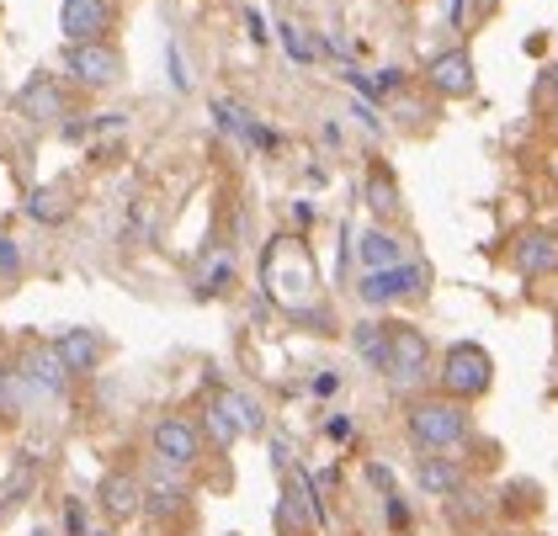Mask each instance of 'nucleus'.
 Returning a JSON list of instances; mask_svg holds the SVG:
<instances>
[{"label":"nucleus","instance_id":"f257e3e1","mask_svg":"<svg viewBox=\"0 0 558 536\" xmlns=\"http://www.w3.org/2000/svg\"><path fill=\"white\" fill-rule=\"evenodd\" d=\"M260 288L271 303H282L293 319H319V271L303 240H271L260 260Z\"/></svg>","mask_w":558,"mask_h":536},{"label":"nucleus","instance_id":"f03ea898","mask_svg":"<svg viewBox=\"0 0 558 536\" xmlns=\"http://www.w3.org/2000/svg\"><path fill=\"white\" fill-rule=\"evenodd\" d=\"M410 441L426 447V452H447L458 441H469V404L463 399H415L410 404Z\"/></svg>","mask_w":558,"mask_h":536},{"label":"nucleus","instance_id":"7ed1b4c3","mask_svg":"<svg viewBox=\"0 0 558 536\" xmlns=\"http://www.w3.org/2000/svg\"><path fill=\"white\" fill-rule=\"evenodd\" d=\"M436 377H441V393H447V399H463V404H469V399H484V393H489L495 362H489L484 345H452V351L441 356Z\"/></svg>","mask_w":558,"mask_h":536},{"label":"nucleus","instance_id":"20e7f679","mask_svg":"<svg viewBox=\"0 0 558 536\" xmlns=\"http://www.w3.org/2000/svg\"><path fill=\"white\" fill-rule=\"evenodd\" d=\"M64 75L81 85V90H112L123 81V53L112 42H70L64 48Z\"/></svg>","mask_w":558,"mask_h":536},{"label":"nucleus","instance_id":"39448f33","mask_svg":"<svg viewBox=\"0 0 558 536\" xmlns=\"http://www.w3.org/2000/svg\"><path fill=\"white\" fill-rule=\"evenodd\" d=\"M430 282L426 260H399V266H384V271H367L362 277V303L367 308H388V303H404V297H421Z\"/></svg>","mask_w":558,"mask_h":536},{"label":"nucleus","instance_id":"423d86ee","mask_svg":"<svg viewBox=\"0 0 558 536\" xmlns=\"http://www.w3.org/2000/svg\"><path fill=\"white\" fill-rule=\"evenodd\" d=\"M384 371L399 388H421L430 377V345L415 325H388V362Z\"/></svg>","mask_w":558,"mask_h":536},{"label":"nucleus","instance_id":"0eeeda50","mask_svg":"<svg viewBox=\"0 0 558 536\" xmlns=\"http://www.w3.org/2000/svg\"><path fill=\"white\" fill-rule=\"evenodd\" d=\"M112 22H118L112 0H64L59 5V33L70 42H101L112 33Z\"/></svg>","mask_w":558,"mask_h":536},{"label":"nucleus","instance_id":"6e6552de","mask_svg":"<svg viewBox=\"0 0 558 536\" xmlns=\"http://www.w3.org/2000/svg\"><path fill=\"white\" fill-rule=\"evenodd\" d=\"M149 441H155V456H160V462H171V467H181V473L203 456V436H197V425H192V419H181V414H166V419L155 425V436H149Z\"/></svg>","mask_w":558,"mask_h":536},{"label":"nucleus","instance_id":"1a4fd4ad","mask_svg":"<svg viewBox=\"0 0 558 536\" xmlns=\"http://www.w3.org/2000/svg\"><path fill=\"white\" fill-rule=\"evenodd\" d=\"M426 85L436 96H447V101H463L473 96V59L463 48H447V53H436L426 64Z\"/></svg>","mask_w":558,"mask_h":536},{"label":"nucleus","instance_id":"9d476101","mask_svg":"<svg viewBox=\"0 0 558 536\" xmlns=\"http://www.w3.org/2000/svg\"><path fill=\"white\" fill-rule=\"evenodd\" d=\"M64 107H70V101H64V85L53 81V75H33V81L16 90V112H22L27 123H38V127L59 123V118H64Z\"/></svg>","mask_w":558,"mask_h":536},{"label":"nucleus","instance_id":"9b49d317","mask_svg":"<svg viewBox=\"0 0 558 536\" xmlns=\"http://www.w3.org/2000/svg\"><path fill=\"white\" fill-rule=\"evenodd\" d=\"M22 377H27V388L38 399H64V388H70V367L59 362L53 345H33L27 362H22Z\"/></svg>","mask_w":558,"mask_h":536},{"label":"nucleus","instance_id":"f8f14e48","mask_svg":"<svg viewBox=\"0 0 558 536\" xmlns=\"http://www.w3.org/2000/svg\"><path fill=\"white\" fill-rule=\"evenodd\" d=\"M511 266L521 277H548L558 266V240L543 234V229H526V234L511 245Z\"/></svg>","mask_w":558,"mask_h":536},{"label":"nucleus","instance_id":"ddd939ff","mask_svg":"<svg viewBox=\"0 0 558 536\" xmlns=\"http://www.w3.org/2000/svg\"><path fill=\"white\" fill-rule=\"evenodd\" d=\"M181 467H171V462H160L155 473H149V484H144V510L149 515H175L181 504H186V484L175 478Z\"/></svg>","mask_w":558,"mask_h":536},{"label":"nucleus","instance_id":"4468645a","mask_svg":"<svg viewBox=\"0 0 558 536\" xmlns=\"http://www.w3.org/2000/svg\"><path fill=\"white\" fill-rule=\"evenodd\" d=\"M53 351H59V362L70 367V377H81V371H96V362H101V334L96 330H64L53 340Z\"/></svg>","mask_w":558,"mask_h":536},{"label":"nucleus","instance_id":"2eb2a0df","mask_svg":"<svg viewBox=\"0 0 558 536\" xmlns=\"http://www.w3.org/2000/svg\"><path fill=\"white\" fill-rule=\"evenodd\" d=\"M214 410L229 414V425H234L240 436H260V430H266V414H260V404L251 399V393H240V388H218Z\"/></svg>","mask_w":558,"mask_h":536},{"label":"nucleus","instance_id":"dca6fc26","mask_svg":"<svg viewBox=\"0 0 558 536\" xmlns=\"http://www.w3.org/2000/svg\"><path fill=\"white\" fill-rule=\"evenodd\" d=\"M101 504H107V515L129 521V515L144 510V484H138L133 473H107V478H101Z\"/></svg>","mask_w":558,"mask_h":536},{"label":"nucleus","instance_id":"f3484780","mask_svg":"<svg viewBox=\"0 0 558 536\" xmlns=\"http://www.w3.org/2000/svg\"><path fill=\"white\" fill-rule=\"evenodd\" d=\"M415 478H421V489L436 495V499L463 495V462H452V456H421Z\"/></svg>","mask_w":558,"mask_h":536},{"label":"nucleus","instance_id":"a211bd4d","mask_svg":"<svg viewBox=\"0 0 558 536\" xmlns=\"http://www.w3.org/2000/svg\"><path fill=\"white\" fill-rule=\"evenodd\" d=\"M356 255H362L367 271H384V266H399V260H404V240L388 234V229H367L362 245H356Z\"/></svg>","mask_w":558,"mask_h":536},{"label":"nucleus","instance_id":"6ab92c4d","mask_svg":"<svg viewBox=\"0 0 558 536\" xmlns=\"http://www.w3.org/2000/svg\"><path fill=\"white\" fill-rule=\"evenodd\" d=\"M351 345H356V356H362L367 367L384 371V362H388V325L384 319H362V325H351Z\"/></svg>","mask_w":558,"mask_h":536},{"label":"nucleus","instance_id":"aec40b11","mask_svg":"<svg viewBox=\"0 0 558 536\" xmlns=\"http://www.w3.org/2000/svg\"><path fill=\"white\" fill-rule=\"evenodd\" d=\"M367 207H373L378 218H393V212H399V192H393L388 175H373V181H367Z\"/></svg>","mask_w":558,"mask_h":536},{"label":"nucleus","instance_id":"412c9836","mask_svg":"<svg viewBox=\"0 0 558 536\" xmlns=\"http://www.w3.org/2000/svg\"><path fill=\"white\" fill-rule=\"evenodd\" d=\"M27 212H33V218H44V223H59V218H64L70 207H64V197H59V192H33Z\"/></svg>","mask_w":558,"mask_h":536},{"label":"nucleus","instance_id":"4be33fe9","mask_svg":"<svg viewBox=\"0 0 558 536\" xmlns=\"http://www.w3.org/2000/svg\"><path fill=\"white\" fill-rule=\"evenodd\" d=\"M277 33H282V48H288V59H299V64H308V59H314V42L303 38L293 22H288V27H277Z\"/></svg>","mask_w":558,"mask_h":536},{"label":"nucleus","instance_id":"5701e85b","mask_svg":"<svg viewBox=\"0 0 558 536\" xmlns=\"http://www.w3.org/2000/svg\"><path fill=\"white\" fill-rule=\"evenodd\" d=\"M0 277H5V282L22 277V249H16V240H0Z\"/></svg>","mask_w":558,"mask_h":536},{"label":"nucleus","instance_id":"b1692460","mask_svg":"<svg viewBox=\"0 0 558 536\" xmlns=\"http://www.w3.org/2000/svg\"><path fill=\"white\" fill-rule=\"evenodd\" d=\"M208 430H214L218 447H234V441H240V430L229 425V414H223V410H208Z\"/></svg>","mask_w":558,"mask_h":536},{"label":"nucleus","instance_id":"393cba45","mask_svg":"<svg viewBox=\"0 0 558 536\" xmlns=\"http://www.w3.org/2000/svg\"><path fill=\"white\" fill-rule=\"evenodd\" d=\"M484 510H489V504H484V499L473 495L469 504H452V521H478V515H484Z\"/></svg>","mask_w":558,"mask_h":536},{"label":"nucleus","instance_id":"a878e982","mask_svg":"<svg viewBox=\"0 0 558 536\" xmlns=\"http://www.w3.org/2000/svg\"><path fill=\"white\" fill-rule=\"evenodd\" d=\"M325 436H330V441H345V436H351V419H345V414H336V419L325 425Z\"/></svg>","mask_w":558,"mask_h":536},{"label":"nucleus","instance_id":"bb28decb","mask_svg":"<svg viewBox=\"0 0 558 536\" xmlns=\"http://www.w3.org/2000/svg\"><path fill=\"white\" fill-rule=\"evenodd\" d=\"M543 101H548V107H558V64L543 75Z\"/></svg>","mask_w":558,"mask_h":536},{"label":"nucleus","instance_id":"cd10ccee","mask_svg":"<svg viewBox=\"0 0 558 536\" xmlns=\"http://www.w3.org/2000/svg\"><path fill=\"white\" fill-rule=\"evenodd\" d=\"M367 478H373V484H378V489H393V473H388V467H378V462H373V467H367Z\"/></svg>","mask_w":558,"mask_h":536},{"label":"nucleus","instance_id":"c85d7f7f","mask_svg":"<svg viewBox=\"0 0 558 536\" xmlns=\"http://www.w3.org/2000/svg\"><path fill=\"white\" fill-rule=\"evenodd\" d=\"M388 521H393L399 532H404V521H410V515H404V504H399V499H393V495H388Z\"/></svg>","mask_w":558,"mask_h":536},{"label":"nucleus","instance_id":"c756f323","mask_svg":"<svg viewBox=\"0 0 558 536\" xmlns=\"http://www.w3.org/2000/svg\"><path fill=\"white\" fill-rule=\"evenodd\" d=\"M70 536H86V515H81V504H70Z\"/></svg>","mask_w":558,"mask_h":536},{"label":"nucleus","instance_id":"7c9ffc66","mask_svg":"<svg viewBox=\"0 0 558 536\" xmlns=\"http://www.w3.org/2000/svg\"><path fill=\"white\" fill-rule=\"evenodd\" d=\"M314 388H319V393H336V388H341V377H336V371H325V377H314Z\"/></svg>","mask_w":558,"mask_h":536},{"label":"nucleus","instance_id":"2f4dec72","mask_svg":"<svg viewBox=\"0 0 558 536\" xmlns=\"http://www.w3.org/2000/svg\"><path fill=\"white\" fill-rule=\"evenodd\" d=\"M0 404H5V367H0Z\"/></svg>","mask_w":558,"mask_h":536}]
</instances>
